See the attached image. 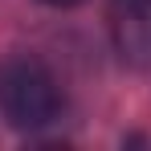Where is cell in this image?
<instances>
[{"mask_svg":"<svg viewBox=\"0 0 151 151\" xmlns=\"http://www.w3.org/2000/svg\"><path fill=\"white\" fill-rule=\"evenodd\" d=\"M0 110L21 131H37L53 123L61 110L53 74L33 57H4L0 61Z\"/></svg>","mask_w":151,"mask_h":151,"instance_id":"obj_1","label":"cell"},{"mask_svg":"<svg viewBox=\"0 0 151 151\" xmlns=\"http://www.w3.org/2000/svg\"><path fill=\"white\" fill-rule=\"evenodd\" d=\"M45 4H57V8H65V4H82V0H45Z\"/></svg>","mask_w":151,"mask_h":151,"instance_id":"obj_2","label":"cell"}]
</instances>
